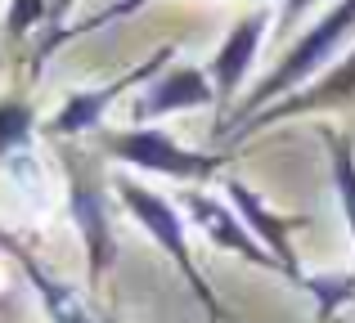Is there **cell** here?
I'll use <instances>...</instances> for the list:
<instances>
[{"mask_svg": "<svg viewBox=\"0 0 355 323\" xmlns=\"http://www.w3.org/2000/svg\"><path fill=\"white\" fill-rule=\"evenodd\" d=\"M351 32H355V0H333V5L324 9V14L284 50V59H279L275 68H270L266 77H261L257 86H252L248 95L234 104V113L216 126V140H225L234 126H243L248 117H257L261 108H270V104H279V99L297 95L302 86H311L324 68H333V63H338L333 54L351 41Z\"/></svg>", "mask_w": 355, "mask_h": 323, "instance_id": "6da1fadb", "label": "cell"}, {"mask_svg": "<svg viewBox=\"0 0 355 323\" xmlns=\"http://www.w3.org/2000/svg\"><path fill=\"white\" fill-rule=\"evenodd\" d=\"M113 193H117L121 207H126V216L135 220V225L166 252V261L180 270V279L189 283V292L198 297V306L207 310V319H211V323H225V319H230L225 306H220L216 292L207 288V279H202L198 261H193V252H189V238H184V211L175 207L171 198H162L157 189L130 180V175H117V180H113Z\"/></svg>", "mask_w": 355, "mask_h": 323, "instance_id": "7a4b0ae2", "label": "cell"}, {"mask_svg": "<svg viewBox=\"0 0 355 323\" xmlns=\"http://www.w3.org/2000/svg\"><path fill=\"white\" fill-rule=\"evenodd\" d=\"M99 153L108 162H121L130 171H148V175H166V180L180 184H202L216 180V171L230 158L225 153H202L180 144L171 131L162 126H126V131H99Z\"/></svg>", "mask_w": 355, "mask_h": 323, "instance_id": "3957f363", "label": "cell"}, {"mask_svg": "<svg viewBox=\"0 0 355 323\" xmlns=\"http://www.w3.org/2000/svg\"><path fill=\"white\" fill-rule=\"evenodd\" d=\"M68 216L86 247V279L90 288L104 283V274L117 261V234H113V211H108V184L90 162L68 153Z\"/></svg>", "mask_w": 355, "mask_h": 323, "instance_id": "277c9868", "label": "cell"}, {"mask_svg": "<svg viewBox=\"0 0 355 323\" xmlns=\"http://www.w3.org/2000/svg\"><path fill=\"white\" fill-rule=\"evenodd\" d=\"M166 63H175V50L171 45H162V50L153 54V59H144V63H135L130 72H121V77L113 81H104V86H86V90H72L68 99L59 104V113L45 122V131L54 135V140H77V135H99L104 131V117H108V108L117 104L121 95H126L130 86H139V81H153L157 72L166 68Z\"/></svg>", "mask_w": 355, "mask_h": 323, "instance_id": "5b68a950", "label": "cell"}, {"mask_svg": "<svg viewBox=\"0 0 355 323\" xmlns=\"http://www.w3.org/2000/svg\"><path fill=\"white\" fill-rule=\"evenodd\" d=\"M355 104V45L347 54H342L333 68H324L320 77L311 81V86H302L297 95L279 99V104L261 108L257 117H248L243 126H234V131L225 135V140H252V135L270 131V126L288 122V117H306V113H333V108H347Z\"/></svg>", "mask_w": 355, "mask_h": 323, "instance_id": "8992f818", "label": "cell"}, {"mask_svg": "<svg viewBox=\"0 0 355 323\" xmlns=\"http://www.w3.org/2000/svg\"><path fill=\"white\" fill-rule=\"evenodd\" d=\"M270 27H275V9L270 5H257V9H248V14H239L234 23H230L225 41L216 45V54H211V63H207V77H211V86H216V108L234 113V104H239L243 86H248V72H252V63H257L261 41H266Z\"/></svg>", "mask_w": 355, "mask_h": 323, "instance_id": "52a82bcc", "label": "cell"}, {"mask_svg": "<svg viewBox=\"0 0 355 323\" xmlns=\"http://www.w3.org/2000/svg\"><path fill=\"white\" fill-rule=\"evenodd\" d=\"M225 202L243 216V225L252 229V238H257V243L275 256L279 274H284L293 288L306 292V279H311V274L302 270L297 247H293V229H302L306 216H284V211H275L257 189H252V184H243V180H225Z\"/></svg>", "mask_w": 355, "mask_h": 323, "instance_id": "ba28073f", "label": "cell"}, {"mask_svg": "<svg viewBox=\"0 0 355 323\" xmlns=\"http://www.w3.org/2000/svg\"><path fill=\"white\" fill-rule=\"evenodd\" d=\"M193 108H216V86H211L207 68L166 63V68L135 95L130 117H135V126H153V122H162V117L193 113Z\"/></svg>", "mask_w": 355, "mask_h": 323, "instance_id": "9c48e42d", "label": "cell"}, {"mask_svg": "<svg viewBox=\"0 0 355 323\" xmlns=\"http://www.w3.org/2000/svg\"><path fill=\"white\" fill-rule=\"evenodd\" d=\"M180 211L202 229V238H207L216 252H230V256H239L243 265H257V270L279 274L275 256L252 238V229L243 225V216L230 207L225 198H211V193H202V189H184L180 193Z\"/></svg>", "mask_w": 355, "mask_h": 323, "instance_id": "30bf717a", "label": "cell"}, {"mask_svg": "<svg viewBox=\"0 0 355 323\" xmlns=\"http://www.w3.org/2000/svg\"><path fill=\"white\" fill-rule=\"evenodd\" d=\"M14 261H18V270H23V279L32 283V292L41 297V310H45V319H50V323H104L95 310L86 306V301H81V292L72 288V283L54 279V274L45 270L27 247H18Z\"/></svg>", "mask_w": 355, "mask_h": 323, "instance_id": "8fae6325", "label": "cell"}, {"mask_svg": "<svg viewBox=\"0 0 355 323\" xmlns=\"http://www.w3.org/2000/svg\"><path fill=\"white\" fill-rule=\"evenodd\" d=\"M324 144H329V175H333V189H338V207L355 243V144L342 131H324Z\"/></svg>", "mask_w": 355, "mask_h": 323, "instance_id": "7c38bea8", "label": "cell"}, {"mask_svg": "<svg viewBox=\"0 0 355 323\" xmlns=\"http://www.w3.org/2000/svg\"><path fill=\"white\" fill-rule=\"evenodd\" d=\"M32 135H36L32 104H27V99H18V95H5V99H0V162L27 153Z\"/></svg>", "mask_w": 355, "mask_h": 323, "instance_id": "4fadbf2b", "label": "cell"}, {"mask_svg": "<svg viewBox=\"0 0 355 323\" xmlns=\"http://www.w3.org/2000/svg\"><path fill=\"white\" fill-rule=\"evenodd\" d=\"M306 292L320 306V319H333L342 301H355V279L351 274H329V279H306Z\"/></svg>", "mask_w": 355, "mask_h": 323, "instance_id": "5bb4252c", "label": "cell"}, {"mask_svg": "<svg viewBox=\"0 0 355 323\" xmlns=\"http://www.w3.org/2000/svg\"><path fill=\"white\" fill-rule=\"evenodd\" d=\"M36 27H50V0H9V9H5L9 41H23Z\"/></svg>", "mask_w": 355, "mask_h": 323, "instance_id": "9a60e30c", "label": "cell"}, {"mask_svg": "<svg viewBox=\"0 0 355 323\" xmlns=\"http://www.w3.org/2000/svg\"><path fill=\"white\" fill-rule=\"evenodd\" d=\"M315 5H324V0H279V5H275V27L288 32V27H293L302 14H311Z\"/></svg>", "mask_w": 355, "mask_h": 323, "instance_id": "2e32d148", "label": "cell"}, {"mask_svg": "<svg viewBox=\"0 0 355 323\" xmlns=\"http://www.w3.org/2000/svg\"><path fill=\"white\" fill-rule=\"evenodd\" d=\"M77 5H81V0H50V36L68 32V18H72Z\"/></svg>", "mask_w": 355, "mask_h": 323, "instance_id": "e0dca14e", "label": "cell"}, {"mask_svg": "<svg viewBox=\"0 0 355 323\" xmlns=\"http://www.w3.org/2000/svg\"><path fill=\"white\" fill-rule=\"evenodd\" d=\"M18 247H23V243H18V238H14V234H9V229H5V225H0V252H9V256H18Z\"/></svg>", "mask_w": 355, "mask_h": 323, "instance_id": "ac0fdd59", "label": "cell"}, {"mask_svg": "<svg viewBox=\"0 0 355 323\" xmlns=\"http://www.w3.org/2000/svg\"><path fill=\"white\" fill-rule=\"evenodd\" d=\"M99 319H104V323H121V319H117V315H99Z\"/></svg>", "mask_w": 355, "mask_h": 323, "instance_id": "d6986e66", "label": "cell"}]
</instances>
